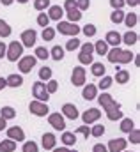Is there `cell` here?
Instances as JSON below:
<instances>
[{
	"mask_svg": "<svg viewBox=\"0 0 140 152\" xmlns=\"http://www.w3.org/2000/svg\"><path fill=\"white\" fill-rule=\"evenodd\" d=\"M121 50H122V48H119V46H115V48H110V50H108V53H106V57H108V62H112V64H117V57H119Z\"/></svg>",
	"mask_w": 140,
	"mask_h": 152,
	"instance_id": "obj_33",
	"label": "cell"
},
{
	"mask_svg": "<svg viewBox=\"0 0 140 152\" xmlns=\"http://www.w3.org/2000/svg\"><path fill=\"white\" fill-rule=\"evenodd\" d=\"M55 143H57V138H55L53 133H44L43 134V147H44V151H53Z\"/></svg>",
	"mask_w": 140,
	"mask_h": 152,
	"instance_id": "obj_17",
	"label": "cell"
},
{
	"mask_svg": "<svg viewBox=\"0 0 140 152\" xmlns=\"http://www.w3.org/2000/svg\"><path fill=\"white\" fill-rule=\"evenodd\" d=\"M133 53H131V50H121V53H119V57H117V64H130L131 60H133Z\"/></svg>",
	"mask_w": 140,
	"mask_h": 152,
	"instance_id": "obj_21",
	"label": "cell"
},
{
	"mask_svg": "<svg viewBox=\"0 0 140 152\" xmlns=\"http://www.w3.org/2000/svg\"><path fill=\"white\" fill-rule=\"evenodd\" d=\"M76 7L83 12V11H87L91 7V0H76Z\"/></svg>",
	"mask_w": 140,
	"mask_h": 152,
	"instance_id": "obj_47",
	"label": "cell"
},
{
	"mask_svg": "<svg viewBox=\"0 0 140 152\" xmlns=\"http://www.w3.org/2000/svg\"><path fill=\"white\" fill-rule=\"evenodd\" d=\"M62 115L66 117V118H71V120H76L80 113H78V108L74 106V104H71V103H66V104H62Z\"/></svg>",
	"mask_w": 140,
	"mask_h": 152,
	"instance_id": "obj_15",
	"label": "cell"
},
{
	"mask_svg": "<svg viewBox=\"0 0 140 152\" xmlns=\"http://www.w3.org/2000/svg\"><path fill=\"white\" fill-rule=\"evenodd\" d=\"M4 87H7L5 85V78H0V90H4Z\"/></svg>",
	"mask_w": 140,
	"mask_h": 152,
	"instance_id": "obj_57",
	"label": "cell"
},
{
	"mask_svg": "<svg viewBox=\"0 0 140 152\" xmlns=\"http://www.w3.org/2000/svg\"><path fill=\"white\" fill-rule=\"evenodd\" d=\"M78 62H80L82 66H89V64H92L94 60H92V55H87V53H80V55H78Z\"/></svg>",
	"mask_w": 140,
	"mask_h": 152,
	"instance_id": "obj_45",
	"label": "cell"
},
{
	"mask_svg": "<svg viewBox=\"0 0 140 152\" xmlns=\"http://www.w3.org/2000/svg\"><path fill=\"white\" fill-rule=\"evenodd\" d=\"M35 41H37V32H35L34 28H27V30H23L21 32V44H23V48H32L35 44Z\"/></svg>",
	"mask_w": 140,
	"mask_h": 152,
	"instance_id": "obj_8",
	"label": "cell"
},
{
	"mask_svg": "<svg viewBox=\"0 0 140 152\" xmlns=\"http://www.w3.org/2000/svg\"><path fill=\"white\" fill-rule=\"evenodd\" d=\"M64 53H66V50H64L60 44H57V46H53V48H52V51H50V57H52L55 62H60V60L64 58Z\"/></svg>",
	"mask_w": 140,
	"mask_h": 152,
	"instance_id": "obj_20",
	"label": "cell"
},
{
	"mask_svg": "<svg viewBox=\"0 0 140 152\" xmlns=\"http://www.w3.org/2000/svg\"><path fill=\"white\" fill-rule=\"evenodd\" d=\"M115 81H117V83H121V85L128 83V81H130V73H128V71H124V69H119V71L115 73Z\"/></svg>",
	"mask_w": 140,
	"mask_h": 152,
	"instance_id": "obj_32",
	"label": "cell"
},
{
	"mask_svg": "<svg viewBox=\"0 0 140 152\" xmlns=\"http://www.w3.org/2000/svg\"><path fill=\"white\" fill-rule=\"evenodd\" d=\"M34 57L37 58V60H46L48 57H50V51L44 48V46H37L34 50Z\"/></svg>",
	"mask_w": 140,
	"mask_h": 152,
	"instance_id": "obj_28",
	"label": "cell"
},
{
	"mask_svg": "<svg viewBox=\"0 0 140 152\" xmlns=\"http://www.w3.org/2000/svg\"><path fill=\"white\" fill-rule=\"evenodd\" d=\"M76 133H82L85 138H89V134H91V129H89V126H85V124H83V126H80V127L76 129Z\"/></svg>",
	"mask_w": 140,
	"mask_h": 152,
	"instance_id": "obj_49",
	"label": "cell"
},
{
	"mask_svg": "<svg viewBox=\"0 0 140 152\" xmlns=\"http://www.w3.org/2000/svg\"><path fill=\"white\" fill-rule=\"evenodd\" d=\"M23 152H39V147L35 142H25L23 143Z\"/></svg>",
	"mask_w": 140,
	"mask_h": 152,
	"instance_id": "obj_46",
	"label": "cell"
},
{
	"mask_svg": "<svg viewBox=\"0 0 140 152\" xmlns=\"http://www.w3.org/2000/svg\"><path fill=\"white\" fill-rule=\"evenodd\" d=\"M55 28H52V27H44L43 28V34H41V37L44 39V41H53L55 39Z\"/></svg>",
	"mask_w": 140,
	"mask_h": 152,
	"instance_id": "obj_40",
	"label": "cell"
},
{
	"mask_svg": "<svg viewBox=\"0 0 140 152\" xmlns=\"http://www.w3.org/2000/svg\"><path fill=\"white\" fill-rule=\"evenodd\" d=\"M23 44L18 42V41H13L11 44H7V51H5V57L11 60V62H18L21 57H23Z\"/></svg>",
	"mask_w": 140,
	"mask_h": 152,
	"instance_id": "obj_3",
	"label": "cell"
},
{
	"mask_svg": "<svg viewBox=\"0 0 140 152\" xmlns=\"http://www.w3.org/2000/svg\"><path fill=\"white\" fill-rule=\"evenodd\" d=\"M5 51H7V44L5 42H0V58L5 57Z\"/></svg>",
	"mask_w": 140,
	"mask_h": 152,
	"instance_id": "obj_53",
	"label": "cell"
},
{
	"mask_svg": "<svg viewBox=\"0 0 140 152\" xmlns=\"http://www.w3.org/2000/svg\"><path fill=\"white\" fill-rule=\"evenodd\" d=\"M16 151V142H13V140H4V142H0V152H14Z\"/></svg>",
	"mask_w": 140,
	"mask_h": 152,
	"instance_id": "obj_27",
	"label": "cell"
},
{
	"mask_svg": "<svg viewBox=\"0 0 140 152\" xmlns=\"http://www.w3.org/2000/svg\"><path fill=\"white\" fill-rule=\"evenodd\" d=\"M82 97L85 101H92L98 97V87L94 83H89V85H83V90H82Z\"/></svg>",
	"mask_w": 140,
	"mask_h": 152,
	"instance_id": "obj_13",
	"label": "cell"
},
{
	"mask_svg": "<svg viewBox=\"0 0 140 152\" xmlns=\"http://www.w3.org/2000/svg\"><path fill=\"white\" fill-rule=\"evenodd\" d=\"M135 129V122L131 118H121V131L122 133H130Z\"/></svg>",
	"mask_w": 140,
	"mask_h": 152,
	"instance_id": "obj_30",
	"label": "cell"
},
{
	"mask_svg": "<svg viewBox=\"0 0 140 152\" xmlns=\"http://www.w3.org/2000/svg\"><path fill=\"white\" fill-rule=\"evenodd\" d=\"M126 145H128V142L124 138H113L106 143V149H108V152H122L126 149Z\"/></svg>",
	"mask_w": 140,
	"mask_h": 152,
	"instance_id": "obj_11",
	"label": "cell"
},
{
	"mask_svg": "<svg viewBox=\"0 0 140 152\" xmlns=\"http://www.w3.org/2000/svg\"><path fill=\"white\" fill-rule=\"evenodd\" d=\"M91 73H92V76L101 78V76H105L106 69H105V66H103L101 62H92V64H91Z\"/></svg>",
	"mask_w": 140,
	"mask_h": 152,
	"instance_id": "obj_22",
	"label": "cell"
},
{
	"mask_svg": "<svg viewBox=\"0 0 140 152\" xmlns=\"http://www.w3.org/2000/svg\"><path fill=\"white\" fill-rule=\"evenodd\" d=\"M108 50H110V48H108V44H106L103 39H99V41H96V42H94V51H96L98 55H101V57H103V55L108 53Z\"/></svg>",
	"mask_w": 140,
	"mask_h": 152,
	"instance_id": "obj_25",
	"label": "cell"
},
{
	"mask_svg": "<svg viewBox=\"0 0 140 152\" xmlns=\"http://www.w3.org/2000/svg\"><path fill=\"white\" fill-rule=\"evenodd\" d=\"M66 16H68V21H71V23H76L78 20H82V11H80L78 7H74V9L66 11Z\"/></svg>",
	"mask_w": 140,
	"mask_h": 152,
	"instance_id": "obj_24",
	"label": "cell"
},
{
	"mask_svg": "<svg viewBox=\"0 0 140 152\" xmlns=\"http://www.w3.org/2000/svg\"><path fill=\"white\" fill-rule=\"evenodd\" d=\"M0 2H2V5H11L14 0H0Z\"/></svg>",
	"mask_w": 140,
	"mask_h": 152,
	"instance_id": "obj_59",
	"label": "cell"
},
{
	"mask_svg": "<svg viewBox=\"0 0 140 152\" xmlns=\"http://www.w3.org/2000/svg\"><path fill=\"white\" fill-rule=\"evenodd\" d=\"M130 142H131V143H140V131L139 129L130 131Z\"/></svg>",
	"mask_w": 140,
	"mask_h": 152,
	"instance_id": "obj_48",
	"label": "cell"
},
{
	"mask_svg": "<svg viewBox=\"0 0 140 152\" xmlns=\"http://www.w3.org/2000/svg\"><path fill=\"white\" fill-rule=\"evenodd\" d=\"M80 39L78 37H71L68 42H66V46H64V50H68V51H74V50H78L80 48Z\"/></svg>",
	"mask_w": 140,
	"mask_h": 152,
	"instance_id": "obj_37",
	"label": "cell"
},
{
	"mask_svg": "<svg viewBox=\"0 0 140 152\" xmlns=\"http://www.w3.org/2000/svg\"><path fill=\"white\" fill-rule=\"evenodd\" d=\"M124 23H126V27L131 30L137 23H139V14L137 12H130V14H124V20H122Z\"/></svg>",
	"mask_w": 140,
	"mask_h": 152,
	"instance_id": "obj_23",
	"label": "cell"
},
{
	"mask_svg": "<svg viewBox=\"0 0 140 152\" xmlns=\"http://www.w3.org/2000/svg\"><path fill=\"white\" fill-rule=\"evenodd\" d=\"M53 152H69V147H57L53 149Z\"/></svg>",
	"mask_w": 140,
	"mask_h": 152,
	"instance_id": "obj_55",
	"label": "cell"
},
{
	"mask_svg": "<svg viewBox=\"0 0 140 152\" xmlns=\"http://www.w3.org/2000/svg\"><path fill=\"white\" fill-rule=\"evenodd\" d=\"M140 0H124V4L126 5H130V7H135V5H139Z\"/></svg>",
	"mask_w": 140,
	"mask_h": 152,
	"instance_id": "obj_54",
	"label": "cell"
},
{
	"mask_svg": "<svg viewBox=\"0 0 140 152\" xmlns=\"http://www.w3.org/2000/svg\"><path fill=\"white\" fill-rule=\"evenodd\" d=\"M48 122H50V126H52L55 131H64V129H66V120H64V115L57 113V112L48 115Z\"/></svg>",
	"mask_w": 140,
	"mask_h": 152,
	"instance_id": "obj_9",
	"label": "cell"
},
{
	"mask_svg": "<svg viewBox=\"0 0 140 152\" xmlns=\"http://www.w3.org/2000/svg\"><path fill=\"white\" fill-rule=\"evenodd\" d=\"M80 32H83V36H87V37H92V36H96L98 28H96V25H92V23H87L83 28H80Z\"/></svg>",
	"mask_w": 140,
	"mask_h": 152,
	"instance_id": "obj_38",
	"label": "cell"
},
{
	"mask_svg": "<svg viewBox=\"0 0 140 152\" xmlns=\"http://www.w3.org/2000/svg\"><path fill=\"white\" fill-rule=\"evenodd\" d=\"M110 5H112L113 9H122L126 4H124V0H110Z\"/></svg>",
	"mask_w": 140,
	"mask_h": 152,
	"instance_id": "obj_50",
	"label": "cell"
},
{
	"mask_svg": "<svg viewBox=\"0 0 140 152\" xmlns=\"http://www.w3.org/2000/svg\"><path fill=\"white\" fill-rule=\"evenodd\" d=\"M99 118H101V110H98V108H91V110H87V112L82 113V120H83L85 126L96 124Z\"/></svg>",
	"mask_w": 140,
	"mask_h": 152,
	"instance_id": "obj_10",
	"label": "cell"
},
{
	"mask_svg": "<svg viewBox=\"0 0 140 152\" xmlns=\"http://www.w3.org/2000/svg\"><path fill=\"white\" fill-rule=\"evenodd\" d=\"M121 39H122V42H124L126 46H133V44H137V41H139V34L133 32V30H128L124 36H121Z\"/></svg>",
	"mask_w": 140,
	"mask_h": 152,
	"instance_id": "obj_19",
	"label": "cell"
},
{
	"mask_svg": "<svg viewBox=\"0 0 140 152\" xmlns=\"http://www.w3.org/2000/svg\"><path fill=\"white\" fill-rule=\"evenodd\" d=\"M52 5V2L50 0H34V9H37L39 12H43L44 9H48Z\"/></svg>",
	"mask_w": 140,
	"mask_h": 152,
	"instance_id": "obj_41",
	"label": "cell"
},
{
	"mask_svg": "<svg viewBox=\"0 0 140 152\" xmlns=\"http://www.w3.org/2000/svg\"><path fill=\"white\" fill-rule=\"evenodd\" d=\"M5 85H7V87H13V88L21 87V85H23V76H20V75H9L7 78H5Z\"/></svg>",
	"mask_w": 140,
	"mask_h": 152,
	"instance_id": "obj_18",
	"label": "cell"
},
{
	"mask_svg": "<svg viewBox=\"0 0 140 152\" xmlns=\"http://www.w3.org/2000/svg\"><path fill=\"white\" fill-rule=\"evenodd\" d=\"M7 138H9V140H13V142H25V133H23V129H21V127L13 126V127H9V129H7Z\"/></svg>",
	"mask_w": 140,
	"mask_h": 152,
	"instance_id": "obj_12",
	"label": "cell"
},
{
	"mask_svg": "<svg viewBox=\"0 0 140 152\" xmlns=\"http://www.w3.org/2000/svg\"><path fill=\"white\" fill-rule=\"evenodd\" d=\"M48 23H50V18H48V14H46L44 11H43V12H39V14H37V25L44 28V27H48Z\"/></svg>",
	"mask_w": 140,
	"mask_h": 152,
	"instance_id": "obj_42",
	"label": "cell"
},
{
	"mask_svg": "<svg viewBox=\"0 0 140 152\" xmlns=\"http://www.w3.org/2000/svg\"><path fill=\"white\" fill-rule=\"evenodd\" d=\"M0 115H2L4 120H9V118H14V117H16V110L11 108V106H4V108L0 110Z\"/></svg>",
	"mask_w": 140,
	"mask_h": 152,
	"instance_id": "obj_35",
	"label": "cell"
},
{
	"mask_svg": "<svg viewBox=\"0 0 140 152\" xmlns=\"http://www.w3.org/2000/svg\"><path fill=\"white\" fill-rule=\"evenodd\" d=\"M55 32H60L62 36L76 37V36L80 34V27H78L76 23H71V21L62 20V21H59V23H57V28H55Z\"/></svg>",
	"mask_w": 140,
	"mask_h": 152,
	"instance_id": "obj_2",
	"label": "cell"
},
{
	"mask_svg": "<svg viewBox=\"0 0 140 152\" xmlns=\"http://www.w3.org/2000/svg\"><path fill=\"white\" fill-rule=\"evenodd\" d=\"M91 134H92V136H96V138L103 136V134H105V126H103V124H98V122H96V124H94V126L91 127Z\"/></svg>",
	"mask_w": 140,
	"mask_h": 152,
	"instance_id": "obj_39",
	"label": "cell"
},
{
	"mask_svg": "<svg viewBox=\"0 0 140 152\" xmlns=\"http://www.w3.org/2000/svg\"><path fill=\"white\" fill-rule=\"evenodd\" d=\"M105 42L108 44V46H112V48L119 46V44L122 42V39H121V34H119V32H115V30H110V32H106Z\"/></svg>",
	"mask_w": 140,
	"mask_h": 152,
	"instance_id": "obj_16",
	"label": "cell"
},
{
	"mask_svg": "<svg viewBox=\"0 0 140 152\" xmlns=\"http://www.w3.org/2000/svg\"><path fill=\"white\" fill-rule=\"evenodd\" d=\"M5 129V120L2 118V115H0V131H4Z\"/></svg>",
	"mask_w": 140,
	"mask_h": 152,
	"instance_id": "obj_56",
	"label": "cell"
},
{
	"mask_svg": "<svg viewBox=\"0 0 140 152\" xmlns=\"http://www.w3.org/2000/svg\"><path fill=\"white\" fill-rule=\"evenodd\" d=\"M35 64H37V58L34 55H25V57H21L18 60V69H20L21 75H27V73H30L34 69Z\"/></svg>",
	"mask_w": 140,
	"mask_h": 152,
	"instance_id": "obj_4",
	"label": "cell"
},
{
	"mask_svg": "<svg viewBox=\"0 0 140 152\" xmlns=\"http://www.w3.org/2000/svg\"><path fill=\"white\" fill-rule=\"evenodd\" d=\"M32 94L37 101H43V103H48L50 101V94L46 92V87H44V81H35L32 85Z\"/></svg>",
	"mask_w": 140,
	"mask_h": 152,
	"instance_id": "obj_5",
	"label": "cell"
},
{
	"mask_svg": "<svg viewBox=\"0 0 140 152\" xmlns=\"http://www.w3.org/2000/svg\"><path fill=\"white\" fill-rule=\"evenodd\" d=\"M60 140H62L64 147H73V145L76 143V134H74V133H62Z\"/></svg>",
	"mask_w": 140,
	"mask_h": 152,
	"instance_id": "obj_26",
	"label": "cell"
},
{
	"mask_svg": "<svg viewBox=\"0 0 140 152\" xmlns=\"http://www.w3.org/2000/svg\"><path fill=\"white\" fill-rule=\"evenodd\" d=\"M29 110L32 115H37V117H46L50 108H48V103H43V101H37L34 99L30 104H29Z\"/></svg>",
	"mask_w": 140,
	"mask_h": 152,
	"instance_id": "obj_6",
	"label": "cell"
},
{
	"mask_svg": "<svg viewBox=\"0 0 140 152\" xmlns=\"http://www.w3.org/2000/svg\"><path fill=\"white\" fill-rule=\"evenodd\" d=\"M52 67H48V66H43L41 69H39V81H48V80H52Z\"/></svg>",
	"mask_w": 140,
	"mask_h": 152,
	"instance_id": "obj_31",
	"label": "cell"
},
{
	"mask_svg": "<svg viewBox=\"0 0 140 152\" xmlns=\"http://www.w3.org/2000/svg\"><path fill=\"white\" fill-rule=\"evenodd\" d=\"M44 87H46V92H48V94H53V92H57L59 83H57V80H48V81L44 83Z\"/></svg>",
	"mask_w": 140,
	"mask_h": 152,
	"instance_id": "obj_43",
	"label": "cell"
},
{
	"mask_svg": "<svg viewBox=\"0 0 140 152\" xmlns=\"http://www.w3.org/2000/svg\"><path fill=\"white\" fill-rule=\"evenodd\" d=\"M74 7H76V0H66L62 9L64 11H69V9H74Z\"/></svg>",
	"mask_w": 140,
	"mask_h": 152,
	"instance_id": "obj_51",
	"label": "cell"
},
{
	"mask_svg": "<svg viewBox=\"0 0 140 152\" xmlns=\"http://www.w3.org/2000/svg\"><path fill=\"white\" fill-rule=\"evenodd\" d=\"M122 152H126V151H122Z\"/></svg>",
	"mask_w": 140,
	"mask_h": 152,
	"instance_id": "obj_62",
	"label": "cell"
},
{
	"mask_svg": "<svg viewBox=\"0 0 140 152\" xmlns=\"http://www.w3.org/2000/svg\"><path fill=\"white\" fill-rule=\"evenodd\" d=\"M11 34H13V28H11V25H9L7 21L0 20V36H2V37H9Z\"/></svg>",
	"mask_w": 140,
	"mask_h": 152,
	"instance_id": "obj_36",
	"label": "cell"
},
{
	"mask_svg": "<svg viewBox=\"0 0 140 152\" xmlns=\"http://www.w3.org/2000/svg\"><path fill=\"white\" fill-rule=\"evenodd\" d=\"M46 14H48L50 21H52V20H53V21H60V20H62V16H64V9H62L60 5H50Z\"/></svg>",
	"mask_w": 140,
	"mask_h": 152,
	"instance_id": "obj_14",
	"label": "cell"
},
{
	"mask_svg": "<svg viewBox=\"0 0 140 152\" xmlns=\"http://www.w3.org/2000/svg\"><path fill=\"white\" fill-rule=\"evenodd\" d=\"M122 20H124V12H122V9H113V12L110 14V21L115 23V25H119V23H122Z\"/></svg>",
	"mask_w": 140,
	"mask_h": 152,
	"instance_id": "obj_29",
	"label": "cell"
},
{
	"mask_svg": "<svg viewBox=\"0 0 140 152\" xmlns=\"http://www.w3.org/2000/svg\"><path fill=\"white\" fill-rule=\"evenodd\" d=\"M92 152H108V149H106V145H103V143H96L92 147Z\"/></svg>",
	"mask_w": 140,
	"mask_h": 152,
	"instance_id": "obj_52",
	"label": "cell"
},
{
	"mask_svg": "<svg viewBox=\"0 0 140 152\" xmlns=\"http://www.w3.org/2000/svg\"><path fill=\"white\" fill-rule=\"evenodd\" d=\"M85 80H87V73L83 69V66H78L73 69V75H71V83L74 87H83L85 85Z\"/></svg>",
	"mask_w": 140,
	"mask_h": 152,
	"instance_id": "obj_7",
	"label": "cell"
},
{
	"mask_svg": "<svg viewBox=\"0 0 140 152\" xmlns=\"http://www.w3.org/2000/svg\"><path fill=\"white\" fill-rule=\"evenodd\" d=\"M69 152H78V151H71V149H69Z\"/></svg>",
	"mask_w": 140,
	"mask_h": 152,
	"instance_id": "obj_61",
	"label": "cell"
},
{
	"mask_svg": "<svg viewBox=\"0 0 140 152\" xmlns=\"http://www.w3.org/2000/svg\"><path fill=\"white\" fill-rule=\"evenodd\" d=\"M98 103L103 106V110L106 112V117L110 118V120H119V118H124V115L121 112V104L119 103H115L113 101V97L110 96V94H101V96H98Z\"/></svg>",
	"mask_w": 140,
	"mask_h": 152,
	"instance_id": "obj_1",
	"label": "cell"
},
{
	"mask_svg": "<svg viewBox=\"0 0 140 152\" xmlns=\"http://www.w3.org/2000/svg\"><path fill=\"white\" fill-rule=\"evenodd\" d=\"M80 53L92 55V53H94V44H92V42H83V44H80Z\"/></svg>",
	"mask_w": 140,
	"mask_h": 152,
	"instance_id": "obj_44",
	"label": "cell"
},
{
	"mask_svg": "<svg viewBox=\"0 0 140 152\" xmlns=\"http://www.w3.org/2000/svg\"><path fill=\"white\" fill-rule=\"evenodd\" d=\"M133 60H135V66L139 67V66H140V57H139V55H135V57H133Z\"/></svg>",
	"mask_w": 140,
	"mask_h": 152,
	"instance_id": "obj_58",
	"label": "cell"
},
{
	"mask_svg": "<svg viewBox=\"0 0 140 152\" xmlns=\"http://www.w3.org/2000/svg\"><path fill=\"white\" fill-rule=\"evenodd\" d=\"M16 2H18V4H27L29 0H16Z\"/></svg>",
	"mask_w": 140,
	"mask_h": 152,
	"instance_id": "obj_60",
	"label": "cell"
},
{
	"mask_svg": "<svg viewBox=\"0 0 140 152\" xmlns=\"http://www.w3.org/2000/svg\"><path fill=\"white\" fill-rule=\"evenodd\" d=\"M112 83H113V78H112V76H101V80H99V83H98L96 87L101 88V90H108Z\"/></svg>",
	"mask_w": 140,
	"mask_h": 152,
	"instance_id": "obj_34",
	"label": "cell"
}]
</instances>
